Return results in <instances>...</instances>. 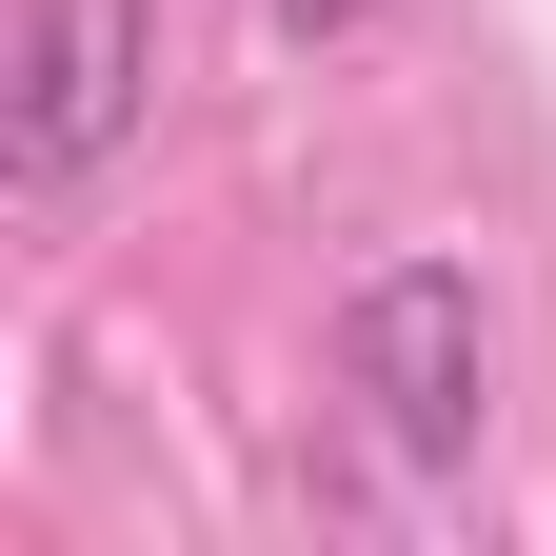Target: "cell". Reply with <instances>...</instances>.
<instances>
[{"instance_id": "obj_1", "label": "cell", "mask_w": 556, "mask_h": 556, "mask_svg": "<svg viewBox=\"0 0 556 556\" xmlns=\"http://www.w3.org/2000/svg\"><path fill=\"white\" fill-rule=\"evenodd\" d=\"M338 397H358V438L397 477H457L497 438V299H477V258H358L338 278Z\"/></svg>"}, {"instance_id": "obj_2", "label": "cell", "mask_w": 556, "mask_h": 556, "mask_svg": "<svg viewBox=\"0 0 556 556\" xmlns=\"http://www.w3.org/2000/svg\"><path fill=\"white\" fill-rule=\"evenodd\" d=\"M139 119H160V0H21V60H0V199H21V219H80Z\"/></svg>"}, {"instance_id": "obj_3", "label": "cell", "mask_w": 556, "mask_h": 556, "mask_svg": "<svg viewBox=\"0 0 556 556\" xmlns=\"http://www.w3.org/2000/svg\"><path fill=\"white\" fill-rule=\"evenodd\" d=\"M378 21V0H278V40H358Z\"/></svg>"}]
</instances>
